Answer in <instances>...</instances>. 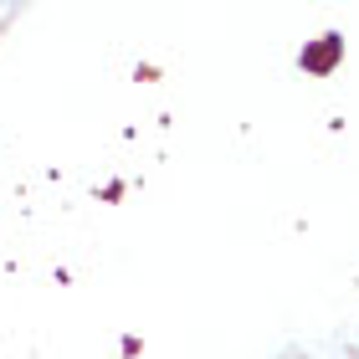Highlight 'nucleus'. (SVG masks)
<instances>
[{
  "label": "nucleus",
  "mask_w": 359,
  "mask_h": 359,
  "mask_svg": "<svg viewBox=\"0 0 359 359\" xmlns=\"http://www.w3.org/2000/svg\"><path fill=\"white\" fill-rule=\"evenodd\" d=\"M334 62H339V36H323L318 46H308V52H303V67L308 72H329Z\"/></svg>",
  "instance_id": "1"
}]
</instances>
